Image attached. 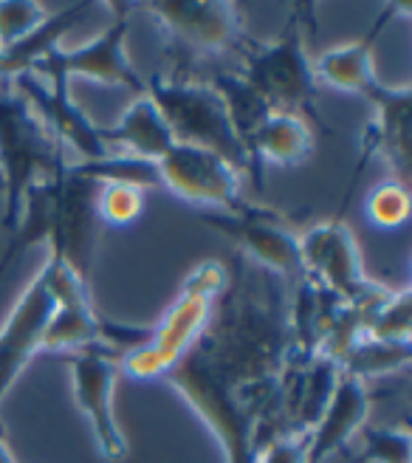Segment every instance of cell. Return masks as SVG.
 <instances>
[{
  "instance_id": "cell-1",
  "label": "cell",
  "mask_w": 412,
  "mask_h": 463,
  "mask_svg": "<svg viewBox=\"0 0 412 463\" xmlns=\"http://www.w3.org/2000/svg\"><path fill=\"white\" fill-rule=\"evenodd\" d=\"M97 195L99 184L80 175L74 167L34 184L23 198L20 218L6 235L4 251H0V274L29 246L45 241L52 249V258L71 269L90 288L102 226Z\"/></svg>"
},
{
  "instance_id": "cell-2",
  "label": "cell",
  "mask_w": 412,
  "mask_h": 463,
  "mask_svg": "<svg viewBox=\"0 0 412 463\" xmlns=\"http://www.w3.org/2000/svg\"><path fill=\"white\" fill-rule=\"evenodd\" d=\"M71 167L68 150L45 128L34 108L12 82H0V193H4L6 235L20 218V206L34 184L54 178Z\"/></svg>"
},
{
  "instance_id": "cell-3",
  "label": "cell",
  "mask_w": 412,
  "mask_h": 463,
  "mask_svg": "<svg viewBox=\"0 0 412 463\" xmlns=\"http://www.w3.org/2000/svg\"><path fill=\"white\" fill-rule=\"evenodd\" d=\"M229 283V269L218 260H203L190 274L173 306L150 328V336L142 347L119 356V373L130 379H167L170 370L184 359L198 336L206 331Z\"/></svg>"
},
{
  "instance_id": "cell-4",
  "label": "cell",
  "mask_w": 412,
  "mask_h": 463,
  "mask_svg": "<svg viewBox=\"0 0 412 463\" xmlns=\"http://www.w3.org/2000/svg\"><path fill=\"white\" fill-rule=\"evenodd\" d=\"M147 97L158 105L164 122L178 145H192L223 156L240 173L255 175L248 150L232 122V113L212 82L190 77H162L145 80Z\"/></svg>"
},
{
  "instance_id": "cell-5",
  "label": "cell",
  "mask_w": 412,
  "mask_h": 463,
  "mask_svg": "<svg viewBox=\"0 0 412 463\" xmlns=\"http://www.w3.org/2000/svg\"><path fill=\"white\" fill-rule=\"evenodd\" d=\"M305 6H294L286 29L268 43H246L238 52L240 77L251 90L280 113H316L319 82L314 74V60L308 54L303 34Z\"/></svg>"
},
{
  "instance_id": "cell-6",
  "label": "cell",
  "mask_w": 412,
  "mask_h": 463,
  "mask_svg": "<svg viewBox=\"0 0 412 463\" xmlns=\"http://www.w3.org/2000/svg\"><path fill=\"white\" fill-rule=\"evenodd\" d=\"M105 9L110 12V23L99 37L77 45V49H65V45L54 43L32 60L29 71L40 80L71 82L74 77H85L102 85L133 90L136 97L145 94V77L136 71L127 57L133 4H105Z\"/></svg>"
},
{
  "instance_id": "cell-7",
  "label": "cell",
  "mask_w": 412,
  "mask_h": 463,
  "mask_svg": "<svg viewBox=\"0 0 412 463\" xmlns=\"http://www.w3.org/2000/svg\"><path fill=\"white\" fill-rule=\"evenodd\" d=\"M300 258L305 280L314 288L339 299V303H373V299H381L390 291L368 277L353 232L339 218L314 223L303 232Z\"/></svg>"
},
{
  "instance_id": "cell-8",
  "label": "cell",
  "mask_w": 412,
  "mask_h": 463,
  "mask_svg": "<svg viewBox=\"0 0 412 463\" xmlns=\"http://www.w3.org/2000/svg\"><path fill=\"white\" fill-rule=\"evenodd\" d=\"M133 12L150 14L181 60L240 52L248 43L240 6L223 0H175V4H133Z\"/></svg>"
},
{
  "instance_id": "cell-9",
  "label": "cell",
  "mask_w": 412,
  "mask_h": 463,
  "mask_svg": "<svg viewBox=\"0 0 412 463\" xmlns=\"http://www.w3.org/2000/svg\"><path fill=\"white\" fill-rule=\"evenodd\" d=\"M162 190L206 213H238L246 206L240 195V170L212 150L192 145H173L158 161Z\"/></svg>"
},
{
  "instance_id": "cell-10",
  "label": "cell",
  "mask_w": 412,
  "mask_h": 463,
  "mask_svg": "<svg viewBox=\"0 0 412 463\" xmlns=\"http://www.w3.org/2000/svg\"><path fill=\"white\" fill-rule=\"evenodd\" d=\"M201 221L238 246L258 269L274 277H291L294 283L303 280L300 235L288 229L277 215L246 203L238 213H203Z\"/></svg>"
},
{
  "instance_id": "cell-11",
  "label": "cell",
  "mask_w": 412,
  "mask_h": 463,
  "mask_svg": "<svg viewBox=\"0 0 412 463\" xmlns=\"http://www.w3.org/2000/svg\"><path fill=\"white\" fill-rule=\"evenodd\" d=\"M364 99L373 105L376 116L364 125L359 161L351 175V190L345 193V198H342V210L336 215L339 221H342V213L348 210V201H351L353 190L359 187V178H361L364 167H368L373 158H384V165L396 173V181L409 187V170H412V161H409V102H412V94H409V88H390L379 80L368 94H364Z\"/></svg>"
},
{
  "instance_id": "cell-12",
  "label": "cell",
  "mask_w": 412,
  "mask_h": 463,
  "mask_svg": "<svg viewBox=\"0 0 412 463\" xmlns=\"http://www.w3.org/2000/svg\"><path fill=\"white\" fill-rule=\"evenodd\" d=\"M119 359L105 347H85L71 354V390L90 424L94 441L108 460L127 458V438L113 412V390H117Z\"/></svg>"
},
{
  "instance_id": "cell-13",
  "label": "cell",
  "mask_w": 412,
  "mask_h": 463,
  "mask_svg": "<svg viewBox=\"0 0 412 463\" xmlns=\"http://www.w3.org/2000/svg\"><path fill=\"white\" fill-rule=\"evenodd\" d=\"M9 82L14 85L17 94L34 108V113L45 122V128L60 138V145L80 156L77 161H99L108 153H113L105 145L102 128L90 122L88 113L74 102L71 82L40 80L32 71H23Z\"/></svg>"
},
{
  "instance_id": "cell-14",
  "label": "cell",
  "mask_w": 412,
  "mask_h": 463,
  "mask_svg": "<svg viewBox=\"0 0 412 463\" xmlns=\"http://www.w3.org/2000/svg\"><path fill=\"white\" fill-rule=\"evenodd\" d=\"M54 311V294L49 283V266H42L34 280L23 288L0 328V402L9 396L34 354L42 347V334Z\"/></svg>"
},
{
  "instance_id": "cell-15",
  "label": "cell",
  "mask_w": 412,
  "mask_h": 463,
  "mask_svg": "<svg viewBox=\"0 0 412 463\" xmlns=\"http://www.w3.org/2000/svg\"><path fill=\"white\" fill-rule=\"evenodd\" d=\"M45 266H49L54 311L49 326H45L40 351L77 354L85 351V347H102V317L94 308L90 288L71 269H65L57 258H52V254Z\"/></svg>"
},
{
  "instance_id": "cell-16",
  "label": "cell",
  "mask_w": 412,
  "mask_h": 463,
  "mask_svg": "<svg viewBox=\"0 0 412 463\" xmlns=\"http://www.w3.org/2000/svg\"><path fill=\"white\" fill-rule=\"evenodd\" d=\"M396 14H409V6H401V4L384 6L379 12V17L373 20V26L359 40L336 45V49H328L325 54H319L314 60V74H316L319 88L328 85L333 90H348V94H359V97L368 94V90L379 82L376 60H373L376 43H379L384 26Z\"/></svg>"
},
{
  "instance_id": "cell-17",
  "label": "cell",
  "mask_w": 412,
  "mask_h": 463,
  "mask_svg": "<svg viewBox=\"0 0 412 463\" xmlns=\"http://www.w3.org/2000/svg\"><path fill=\"white\" fill-rule=\"evenodd\" d=\"M368 415H370L368 382L339 370V379L323 419L308 432V463H325L331 455L345 449L359 435V430L368 424Z\"/></svg>"
},
{
  "instance_id": "cell-18",
  "label": "cell",
  "mask_w": 412,
  "mask_h": 463,
  "mask_svg": "<svg viewBox=\"0 0 412 463\" xmlns=\"http://www.w3.org/2000/svg\"><path fill=\"white\" fill-rule=\"evenodd\" d=\"M246 150L255 167V178H263V165L296 167L314 153V130L305 116L271 110L266 119L248 133Z\"/></svg>"
},
{
  "instance_id": "cell-19",
  "label": "cell",
  "mask_w": 412,
  "mask_h": 463,
  "mask_svg": "<svg viewBox=\"0 0 412 463\" xmlns=\"http://www.w3.org/2000/svg\"><path fill=\"white\" fill-rule=\"evenodd\" d=\"M102 136L110 150L139 156L145 161H155V165L175 145L162 110H158V105L147 97V90L125 108L122 119L117 125L102 128Z\"/></svg>"
},
{
  "instance_id": "cell-20",
  "label": "cell",
  "mask_w": 412,
  "mask_h": 463,
  "mask_svg": "<svg viewBox=\"0 0 412 463\" xmlns=\"http://www.w3.org/2000/svg\"><path fill=\"white\" fill-rule=\"evenodd\" d=\"M409 356H412V345L384 342V339H373V336L364 334L351 351L339 359V370L348 376L368 382L376 376L398 373V370H404L409 364Z\"/></svg>"
},
{
  "instance_id": "cell-21",
  "label": "cell",
  "mask_w": 412,
  "mask_h": 463,
  "mask_svg": "<svg viewBox=\"0 0 412 463\" xmlns=\"http://www.w3.org/2000/svg\"><path fill=\"white\" fill-rule=\"evenodd\" d=\"M71 167L97 184H127V187H136L142 193L162 190V175H158L155 161H145L130 153L113 150L99 161H74Z\"/></svg>"
},
{
  "instance_id": "cell-22",
  "label": "cell",
  "mask_w": 412,
  "mask_h": 463,
  "mask_svg": "<svg viewBox=\"0 0 412 463\" xmlns=\"http://www.w3.org/2000/svg\"><path fill=\"white\" fill-rule=\"evenodd\" d=\"M364 334L384 342H407L412 345V294L409 288L390 291L381 303L368 314Z\"/></svg>"
},
{
  "instance_id": "cell-23",
  "label": "cell",
  "mask_w": 412,
  "mask_h": 463,
  "mask_svg": "<svg viewBox=\"0 0 412 463\" xmlns=\"http://www.w3.org/2000/svg\"><path fill=\"white\" fill-rule=\"evenodd\" d=\"M49 9L37 0H0V52H12L32 40L49 20Z\"/></svg>"
},
{
  "instance_id": "cell-24",
  "label": "cell",
  "mask_w": 412,
  "mask_h": 463,
  "mask_svg": "<svg viewBox=\"0 0 412 463\" xmlns=\"http://www.w3.org/2000/svg\"><path fill=\"white\" fill-rule=\"evenodd\" d=\"M361 463H412V435L407 427H370L359 430Z\"/></svg>"
},
{
  "instance_id": "cell-25",
  "label": "cell",
  "mask_w": 412,
  "mask_h": 463,
  "mask_svg": "<svg viewBox=\"0 0 412 463\" xmlns=\"http://www.w3.org/2000/svg\"><path fill=\"white\" fill-rule=\"evenodd\" d=\"M364 213L379 229H401L409 221V187L396 178L379 184L370 193Z\"/></svg>"
},
{
  "instance_id": "cell-26",
  "label": "cell",
  "mask_w": 412,
  "mask_h": 463,
  "mask_svg": "<svg viewBox=\"0 0 412 463\" xmlns=\"http://www.w3.org/2000/svg\"><path fill=\"white\" fill-rule=\"evenodd\" d=\"M145 195L147 193L127 187V184H99L97 210H99L102 223H110V226L136 223L145 210Z\"/></svg>"
},
{
  "instance_id": "cell-27",
  "label": "cell",
  "mask_w": 412,
  "mask_h": 463,
  "mask_svg": "<svg viewBox=\"0 0 412 463\" xmlns=\"http://www.w3.org/2000/svg\"><path fill=\"white\" fill-rule=\"evenodd\" d=\"M255 463H308V432H280L268 438Z\"/></svg>"
},
{
  "instance_id": "cell-28",
  "label": "cell",
  "mask_w": 412,
  "mask_h": 463,
  "mask_svg": "<svg viewBox=\"0 0 412 463\" xmlns=\"http://www.w3.org/2000/svg\"><path fill=\"white\" fill-rule=\"evenodd\" d=\"M17 74H23L20 62H17L12 54H4V52H0V82H9V80H14Z\"/></svg>"
},
{
  "instance_id": "cell-29",
  "label": "cell",
  "mask_w": 412,
  "mask_h": 463,
  "mask_svg": "<svg viewBox=\"0 0 412 463\" xmlns=\"http://www.w3.org/2000/svg\"><path fill=\"white\" fill-rule=\"evenodd\" d=\"M0 463H17V458H14V452H12V447L6 444L4 432H0Z\"/></svg>"
}]
</instances>
